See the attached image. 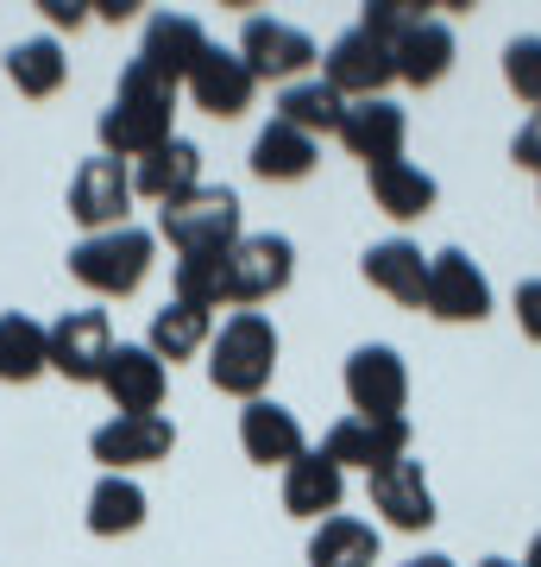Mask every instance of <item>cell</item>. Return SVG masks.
I'll return each instance as SVG.
<instances>
[{
    "instance_id": "cell-1",
    "label": "cell",
    "mask_w": 541,
    "mask_h": 567,
    "mask_svg": "<svg viewBox=\"0 0 541 567\" xmlns=\"http://www.w3.org/2000/svg\"><path fill=\"white\" fill-rule=\"evenodd\" d=\"M170 121H177V82H164L158 70H145L133 58L121 70V89H114L107 114H101V158L139 164L145 152H158L164 140H177Z\"/></svg>"
},
{
    "instance_id": "cell-2",
    "label": "cell",
    "mask_w": 541,
    "mask_h": 567,
    "mask_svg": "<svg viewBox=\"0 0 541 567\" xmlns=\"http://www.w3.org/2000/svg\"><path fill=\"white\" fill-rule=\"evenodd\" d=\"M271 372H278V328H271V316L233 309L215 328V341H208V379H215V391L252 404V398H264Z\"/></svg>"
},
{
    "instance_id": "cell-3",
    "label": "cell",
    "mask_w": 541,
    "mask_h": 567,
    "mask_svg": "<svg viewBox=\"0 0 541 567\" xmlns=\"http://www.w3.org/2000/svg\"><path fill=\"white\" fill-rule=\"evenodd\" d=\"M152 259H158V234L126 221L70 246V278L89 284L95 297H133L145 284V271H152Z\"/></svg>"
},
{
    "instance_id": "cell-4",
    "label": "cell",
    "mask_w": 541,
    "mask_h": 567,
    "mask_svg": "<svg viewBox=\"0 0 541 567\" xmlns=\"http://www.w3.org/2000/svg\"><path fill=\"white\" fill-rule=\"evenodd\" d=\"M158 234L183 252H233L240 246V196L233 189H189L183 203L158 208Z\"/></svg>"
},
{
    "instance_id": "cell-5",
    "label": "cell",
    "mask_w": 541,
    "mask_h": 567,
    "mask_svg": "<svg viewBox=\"0 0 541 567\" xmlns=\"http://www.w3.org/2000/svg\"><path fill=\"white\" fill-rule=\"evenodd\" d=\"M114 322L107 309H63L51 322V372L70 385H101V372L114 360Z\"/></svg>"
},
{
    "instance_id": "cell-6",
    "label": "cell",
    "mask_w": 541,
    "mask_h": 567,
    "mask_svg": "<svg viewBox=\"0 0 541 567\" xmlns=\"http://www.w3.org/2000/svg\"><path fill=\"white\" fill-rule=\"evenodd\" d=\"M296 278V246L283 234H240V246L227 252V297L240 309L271 303L278 290H290Z\"/></svg>"
},
{
    "instance_id": "cell-7",
    "label": "cell",
    "mask_w": 541,
    "mask_h": 567,
    "mask_svg": "<svg viewBox=\"0 0 541 567\" xmlns=\"http://www.w3.org/2000/svg\"><path fill=\"white\" fill-rule=\"evenodd\" d=\"M321 82H334L346 102H378L384 89L397 82V51H391L384 39H372L365 25H353V32H341V39L327 44Z\"/></svg>"
},
{
    "instance_id": "cell-8",
    "label": "cell",
    "mask_w": 541,
    "mask_h": 567,
    "mask_svg": "<svg viewBox=\"0 0 541 567\" xmlns=\"http://www.w3.org/2000/svg\"><path fill=\"white\" fill-rule=\"evenodd\" d=\"M346 404L353 416H372V423H391L409 404V365H403L397 347H353L346 360Z\"/></svg>"
},
{
    "instance_id": "cell-9",
    "label": "cell",
    "mask_w": 541,
    "mask_h": 567,
    "mask_svg": "<svg viewBox=\"0 0 541 567\" xmlns=\"http://www.w3.org/2000/svg\"><path fill=\"white\" fill-rule=\"evenodd\" d=\"M126 215H133V171L121 158H82L70 177V221L107 234V227H126Z\"/></svg>"
},
{
    "instance_id": "cell-10",
    "label": "cell",
    "mask_w": 541,
    "mask_h": 567,
    "mask_svg": "<svg viewBox=\"0 0 541 567\" xmlns=\"http://www.w3.org/2000/svg\"><path fill=\"white\" fill-rule=\"evenodd\" d=\"M240 58L259 82H283V89H290V82L309 76V63H315L321 51H315V39H309L302 25H290V20H246Z\"/></svg>"
},
{
    "instance_id": "cell-11",
    "label": "cell",
    "mask_w": 541,
    "mask_h": 567,
    "mask_svg": "<svg viewBox=\"0 0 541 567\" xmlns=\"http://www.w3.org/2000/svg\"><path fill=\"white\" fill-rule=\"evenodd\" d=\"M428 316L435 322H485L491 316V278L466 259L460 246L428 259Z\"/></svg>"
},
{
    "instance_id": "cell-12",
    "label": "cell",
    "mask_w": 541,
    "mask_h": 567,
    "mask_svg": "<svg viewBox=\"0 0 541 567\" xmlns=\"http://www.w3.org/2000/svg\"><path fill=\"white\" fill-rule=\"evenodd\" d=\"M177 447V423L170 416H114L89 435V454H95L107 473H133V466H158L170 461Z\"/></svg>"
},
{
    "instance_id": "cell-13",
    "label": "cell",
    "mask_w": 541,
    "mask_h": 567,
    "mask_svg": "<svg viewBox=\"0 0 541 567\" xmlns=\"http://www.w3.org/2000/svg\"><path fill=\"white\" fill-rule=\"evenodd\" d=\"M101 391H107V404L121 410V416H158L164 391H170V365L152 347L121 341L114 360H107V372H101Z\"/></svg>"
},
{
    "instance_id": "cell-14",
    "label": "cell",
    "mask_w": 541,
    "mask_h": 567,
    "mask_svg": "<svg viewBox=\"0 0 541 567\" xmlns=\"http://www.w3.org/2000/svg\"><path fill=\"white\" fill-rule=\"evenodd\" d=\"M183 89H189V102H196L201 114H215V121H240L246 107H252V95H259V76L246 70L240 51H221V44H208Z\"/></svg>"
},
{
    "instance_id": "cell-15",
    "label": "cell",
    "mask_w": 541,
    "mask_h": 567,
    "mask_svg": "<svg viewBox=\"0 0 541 567\" xmlns=\"http://www.w3.org/2000/svg\"><path fill=\"white\" fill-rule=\"evenodd\" d=\"M321 454L341 466H365V480L372 473H384L391 461H403L409 454V423L403 416H391V423H372V416H341V423L327 429V442H321Z\"/></svg>"
},
{
    "instance_id": "cell-16",
    "label": "cell",
    "mask_w": 541,
    "mask_h": 567,
    "mask_svg": "<svg viewBox=\"0 0 541 567\" xmlns=\"http://www.w3.org/2000/svg\"><path fill=\"white\" fill-rule=\"evenodd\" d=\"M372 511H378L391 529H403V536H422V529L435 524L441 511H435V486H428V473H422V461H391L384 473H372Z\"/></svg>"
},
{
    "instance_id": "cell-17",
    "label": "cell",
    "mask_w": 541,
    "mask_h": 567,
    "mask_svg": "<svg viewBox=\"0 0 541 567\" xmlns=\"http://www.w3.org/2000/svg\"><path fill=\"white\" fill-rule=\"evenodd\" d=\"M403 140H409V114H403V107L391 102V95L346 107L341 145L365 164V171H378V164H397V158H403Z\"/></svg>"
},
{
    "instance_id": "cell-18",
    "label": "cell",
    "mask_w": 541,
    "mask_h": 567,
    "mask_svg": "<svg viewBox=\"0 0 541 567\" xmlns=\"http://www.w3.org/2000/svg\"><path fill=\"white\" fill-rule=\"evenodd\" d=\"M360 271H365V284H372L378 297H391L397 309H428V259H422L416 240H378V246H365Z\"/></svg>"
},
{
    "instance_id": "cell-19",
    "label": "cell",
    "mask_w": 541,
    "mask_h": 567,
    "mask_svg": "<svg viewBox=\"0 0 541 567\" xmlns=\"http://www.w3.org/2000/svg\"><path fill=\"white\" fill-rule=\"evenodd\" d=\"M189 189H201V145L196 140H164L158 152H145L133 164V196H145V203L170 208Z\"/></svg>"
},
{
    "instance_id": "cell-20",
    "label": "cell",
    "mask_w": 541,
    "mask_h": 567,
    "mask_svg": "<svg viewBox=\"0 0 541 567\" xmlns=\"http://www.w3.org/2000/svg\"><path fill=\"white\" fill-rule=\"evenodd\" d=\"M201 51H208L201 20H189V13H152V20H145L139 63L145 70H158L164 82H189V70L201 63Z\"/></svg>"
},
{
    "instance_id": "cell-21",
    "label": "cell",
    "mask_w": 541,
    "mask_h": 567,
    "mask_svg": "<svg viewBox=\"0 0 541 567\" xmlns=\"http://www.w3.org/2000/svg\"><path fill=\"white\" fill-rule=\"evenodd\" d=\"M240 447H246V461H259V466H290V461L309 454L296 410L271 404V398H252V404L240 410Z\"/></svg>"
},
{
    "instance_id": "cell-22",
    "label": "cell",
    "mask_w": 541,
    "mask_h": 567,
    "mask_svg": "<svg viewBox=\"0 0 541 567\" xmlns=\"http://www.w3.org/2000/svg\"><path fill=\"white\" fill-rule=\"evenodd\" d=\"M341 498H346V473L321 447H309L302 461H290L283 466V511L290 517H315V524H327L334 511H341Z\"/></svg>"
},
{
    "instance_id": "cell-23",
    "label": "cell",
    "mask_w": 541,
    "mask_h": 567,
    "mask_svg": "<svg viewBox=\"0 0 541 567\" xmlns=\"http://www.w3.org/2000/svg\"><path fill=\"white\" fill-rule=\"evenodd\" d=\"M82 524H89V536H101V543H114V536H133V529L145 524V486L133 480V473H101L95 492H89V511H82Z\"/></svg>"
},
{
    "instance_id": "cell-24",
    "label": "cell",
    "mask_w": 541,
    "mask_h": 567,
    "mask_svg": "<svg viewBox=\"0 0 541 567\" xmlns=\"http://www.w3.org/2000/svg\"><path fill=\"white\" fill-rule=\"evenodd\" d=\"M346 95L334 89V82H321V76H302V82H290L278 95V114L271 121H283V126H296V133H309V140H321V133H341L346 126Z\"/></svg>"
},
{
    "instance_id": "cell-25",
    "label": "cell",
    "mask_w": 541,
    "mask_h": 567,
    "mask_svg": "<svg viewBox=\"0 0 541 567\" xmlns=\"http://www.w3.org/2000/svg\"><path fill=\"white\" fill-rule=\"evenodd\" d=\"M39 372H51V328L32 322L25 309L0 316V385H32Z\"/></svg>"
},
{
    "instance_id": "cell-26",
    "label": "cell",
    "mask_w": 541,
    "mask_h": 567,
    "mask_svg": "<svg viewBox=\"0 0 541 567\" xmlns=\"http://www.w3.org/2000/svg\"><path fill=\"white\" fill-rule=\"evenodd\" d=\"M372 177V203L391 215V221H422L428 208H435V177L422 171V164H409V158H397V164H378V171H365Z\"/></svg>"
},
{
    "instance_id": "cell-27",
    "label": "cell",
    "mask_w": 541,
    "mask_h": 567,
    "mask_svg": "<svg viewBox=\"0 0 541 567\" xmlns=\"http://www.w3.org/2000/svg\"><path fill=\"white\" fill-rule=\"evenodd\" d=\"M315 164H321V145L309 140V133H296V126H283V121H271L259 140H252V171H259L264 183H302Z\"/></svg>"
},
{
    "instance_id": "cell-28",
    "label": "cell",
    "mask_w": 541,
    "mask_h": 567,
    "mask_svg": "<svg viewBox=\"0 0 541 567\" xmlns=\"http://www.w3.org/2000/svg\"><path fill=\"white\" fill-rule=\"evenodd\" d=\"M372 561H378V529L346 517V511H334L309 536V567H372Z\"/></svg>"
},
{
    "instance_id": "cell-29",
    "label": "cell",
    "mask_w": 541,
    "mask_h": 567,
    "mask_svg": "<svg viewBox=\"0 0 541 567\" xmlns=\"http://www.w3.org/2000/svg\"><path fill=\"white\" fill-rule=\"evenodd\" d=\"M7 76H13V89L25 102H51L63 89V76H70V58H63L58 39H20L7 51Z\"/></svg>"
},
{
    "instance_id": "cell-30",
    "label": "cell",
    "mask_w": 541,
    "mask_h": 567,
    "mask_svg": "<svg viewBox=\"0 0 541 567\" xmlns=\"http://www.w3.org/2000/svg\"><path fill=\"white\" fill-rule=\"evenodd\" d=\"M208 341H215V316L196 309V303H177V297L152 316V334H145V347H152L158 360H170V365L189 360V353H201Z\"/></svg>"
},
{
    "instance_id": "cell-31",
    "label": "cell",
    "mask_w": 541,
    "mask_h": 567,
    "mask_svg": "<svg viewBox=\"0 0 541 567\" xmlns=\"http://www.w3.org/2000/svg\"><path fill=\"white\" fill-rule=\"evenodd\" d=\"M447 70H454V32H447V20H422L416 32L397 44V82L435 89Z\"/></svg>"
},
{
    "instance_id": "cell-32",
    "label": "cell",
    "mask_w": 541,
    "mask_h": 567,
    "mask_svg": "<svg viewBox=\"0 0 541 567\" xmlns=\"http://www.w3.org/2000/svg\"><path fill=\"white\" fill-rule=\"evenodd\" d=\"M177 303H196V309H215L233 303L227 297V252H183L177 259Z\"/></svg>"
},
{
    "instance_id": "cell-33",
    "label": "cell",
    "mask_w": 541,
    "mask_h": 567,
    "mask_svg": "<svg viewBox=\"0 0 541 567\" xmlns=\"http://www.w3.org/2000/svg\"><path fill=\"white\" fill-rule=\"evenodd\" d=\"M422 20H428V7H416V0H365V13H360V25L372 39H384L391 51H397Z\"/></svg>"
},
{
    "instance_id": "cell-34",
    "label": "cell",
    "mask_w": 541,
    "mask_h": 567,
    "mask_svg": "<svg viewBox=\"0 0 541 567\" xmlns=\"http://www.w3.org/2000/svg\"><path fill=\"white\" fill-rule=\"evenodd\" d=\"M503 82L510 95L529 102V114L541 107V39H510L503 44Z\"/></svg>"
},
{
    "instance_id": "cell-35",
    "label": "cell",
    "mask_w": 541,
    "mask_h": 567,
    "mask_svg": "<svg viewBox=\"0 0 541 567\" xmlns=\"http://www.w3.org/2000/svg\"><path fill=\"white\" fill-rule=\"evenodd\" d=\"M510 158H517L522 171H535V177H541V107L517 126V140H510Z\"/></svg>"
},
{
    "instance_id": "cell-36",
    "label": "cell",
    "mask_w": 541,
    "mask_h": 567,
    "mask_svg": "<svg viewBox=\"0 0 541 567\" xmlns=\"http://www.w3.org/2000/svg\"><path fill=\"white\" fill-rule=\"evenodd\" d=\"M517 328L529 334V341H541V278L517 284Z\"/></svg>"
},
{
    "instance_id": "cell-37",
    "label": "cell",
    "mask_w": 541,
    "mask_h": 567,
    "mask_svg": "<svg viewBox=\"0 0 541 567\" xmlns=\"http://www.w3.org/2000/svg\"><path fill=\"white\" fill-rule=\"evenodd\" d=\"M39 7H44V20H51V25H70V32L89 20V7H82V0H39Z\"/></svg>"
},
{
    "instance_id": "cell-38",
    "label": "cell",
    "mask_w": 541,
    "mask_h": 567,
    "mask_svg": "<svg viewBox=\"0 0 541 567\" xmlns=\"http://www.w3.org/2000/svg\"><path fill=\"white\" fill-rule=\"evenodd\" d=\"M133 13H139L133 0H101V20H133Z\"/></svg>"
},
{
    "instance_id": "cell-39",
    "label": "cell",
    "mask_w": 541,
    "mask_h": 567,
    "mask_svg": "<svg viewBox=\"0 0 541 567\" xmlns=\"http://www.w3.org/2000/svg\"><path fill=\"white\" fill-rule=\"evenodd\" d=\"M397 567H460L454 555H416V561H397Z\"/></svg>"
},
{
    "instance_id": "cell-40",
    "label": "cell",
    "mask_w": 541,
    "mask_h": 567,
    "mask_svg": "<svg viewBox=\"0 0 541 567\" xmlns=\"http://www.w3.org/2000/svg\"><path fill=\"white\" fill-rule=\"evenodd\" d=\"M522 567H541V536L529 543V555H522Z\"/></svg>"
},
{
    "instance_id": "cell-41",
    "label": "cell",
    "mask_w": 541,
    "mask_h": 567,
    "mask_svg": "<svg viewBox=\"0 0 541 567\" xmlns=\"http://www.w3.org/2000/svg\"><path fill=\"white\" fill-rule=\"evenodd\" d=\"M479 567H522V561H503V555H485Z\"/></svg>"
}]
</instances>
